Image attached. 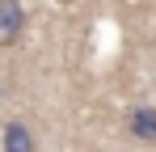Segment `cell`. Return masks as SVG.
Here are the masks:
<instances>
[{
    "label": "cell",
    "mask_w": 156,
    "mask_h": 152,
    "mask_svg": "<svg viewBox=\"0 0 156 152\" xmlns=\"http://www.w3.org/2000/svg\"><path fill=\"white\" fill-rule=\"evenodd\" d=\"M26 30V9L13 0H0V47H13Z\"/></svg>",
    "instance_id": "6da1fadb"
},
{
    "label": "cell",
    "mask_w": 156,
    "mask_h": 152,
    "mask_svg": "<svg viewBox=\"0 0 156 152\" xmlns=\"http://www.w3.org/2000/svg\"><path fill=\"white\" fill-rule=\"evenodd\" d=\"M127 127H131V135H135L139 144H156V110H152V106H139V110H131Z\"/></svg>",
    "instance_id": "7a4b0ae2"
},
{
    "label": "cell",
    "mask_w": 156,
    "mask_h": 152,
    "mask_svg": "<svg viewBox=\"0 0 156 152\" xmlns=\"http://www.w3.org/2000/svg\"><path fill=\"white\" fill-rule=\"evenodd\" d=\"M0 144H4V152H38V139H34V131L26 123H9Z\"/></svg>",
    "instance_id": "3957f363"
}]
</instances>
